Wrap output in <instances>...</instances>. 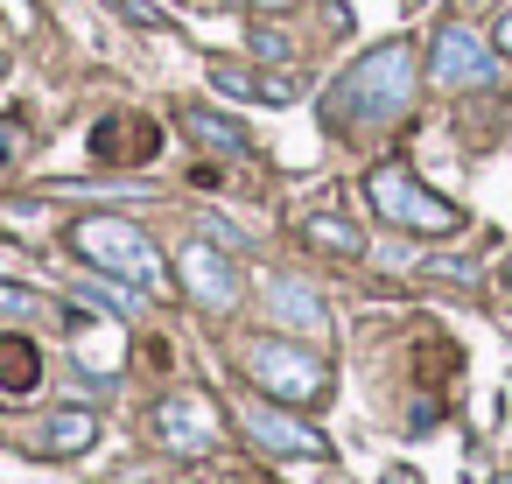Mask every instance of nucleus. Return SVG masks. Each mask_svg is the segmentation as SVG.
<instances>
[{
  "label": "nucleus",
  "instance_id": "nucleus-1",
  "mask_svg": "<svg viewBox=\"0 0 512 484\" xmlns=\"http://www.w3.org/2000/svg\"><path fill=\"white\" fill-rule=\"evenodd\" d=\"M414 78H421L414 43H379V50H365V57L330 85L323 113H330L337 127H386V120H400V113L414 106Z\"/></svg>",
  "mask_w": 512,
  "mask_h": 484
},
{
  "label": "nucleus",
  "instance_id": "nucleus-2",
  "mask_svg": "<svg viewBox=\"0 0 512 484\" xmlns=\"http://www.w3.org/2000/svg\"><path fill=\"white\" fill-rule=\"evenodd\" d=\"M71 246H78L99 274L134 281L141 295H162V288H169V267H162L155 239H148L134 218H78V225H71Z\"/></svg>",
  "mask_w": 512,
  "mask_h": 484
},
{
  "label": "nucleus",
  "instance_id": "nucleus-3",
  "mask_svg": "<svg viewBox=\"0 0 512 484\" xmlns=\"http://www.w3.org/2000/svg\"><path fill=\"white\" fill-rule=\"evenodd\" d=\"M246 372H253L260 393H274V400H288V407H316V400L330 393V365H323L316 351L288 344V337H253V344H246Z\"/></svg>",
  "mask_w": 512,
  "mask_h": 484
},
{
  "label": "nucleus",
  "instance_id": "nucleus-4",
  "mask_svg": "<svg viewBox=\"0 0 512 484\" xmlns=\"http://www.w3.org/2000/svg\"><path fill=\"white\" fill-rule=\"evenodd\" d=\"M365 197H372V211H379L386 225H407V232H421V239L463 232V211L442 204L435 190H421L407 169H372V176H365Z\"/></svg>",
  "mask_w": 512,
  "mask_h": 484
},
{
  "label": "nucleus",
  "instance_id": "nucleus-5",
  "mask_svg": "<svg viewBox=\"0 0 512 484\" xmlns=\"http://www.w3.org/2000/svg\"><path fill=\"white\" fill-rule=\"evenodd\" d=\"M428 78L442 92H484L498 78V43H484L477 29L463 22H442L435 29V50H428Z\"/></svg>",
  "mask_w": 512,
  "mask_h": 484
},
{
  "label": "nucleus",
  "instance_id": "nucleus-6",
  "mask_svg": "<svg viewBox=\"0 0 512 484\" xmlns=\"http://www.w3.org/2000/svg\"><path fill=\"white\" fill-rule=\"evenodd\" d=\"M176 274H183V295H190L197 309H232V302H239V267H232L211 239H190V246L176 253Z\"/></svg>",
  "mask_w": 512,
  "mask_h": 484
},
{
  "label": "nucleus",
  "instance_id": "nucleus-7",
  "mask_svg": "<svg viewBox=\"0 0 512 484\" xmlns=\"http://www.w3.org/2000/svg\"><path fill=\"white\" fill-rule=\"evenodd\" d=\"M155 442L176 449V456L218 449V414H211V400H204V393H169V400L155 407Z\"/></svg>",
  "mask_w": 512,
  "mask_h": 484
},
{
  "label": "nucleus",
  "instance_id": "nucleus-8",
  "mask_svg": "<svg viewBox=\"0 0 512 484\" xmlns=\"http://www.w3.org/2000/svg\"><path fill=\"white\" fill-rule=\"evenodd\" d=\"M239 428H246L267 456H330V442H323L309 421H295V414H281V407H267V400H246V407H239Z\"/></svg>",
  "mask_w": 512,
  "mask_h": 484
},
{
  "label": "nucleus",
  "instance_id": "nucleus-9",
  "mask_svg": "<svg viewBox=\"0 0 512 484\" xmlns=\"http://www.w3.org/2000/svg\"><path fill=\"white\" fill-rule=\"evenodd\" d=\"M36 456H85L92 442H99V414H85V407H57V414H43L36 421Z\"/></svg>",
  "mask_w": 512,
  "mask_h": 484
},
{
  "label": "nucleus",
  "instance_id": "nucleus-10",
  "mask_svg": "<svg viewBox=\"0 0 512 484\" xmlns=\"http://www.w3.org/2000/svg\"><path fill=\"white\" fill-rule=\"evenodd\" d=\"M267 309H274V323H288V330H302V337H323V330H330L323 295L302 288V281H267Z\"/></svg>",
  "mask_w": 512,
  "mask_h": 484
},
{
  "label": "nucleus",
  "instance_id": "nucleus-11",
  "mask_svg": "<svg viewBox=\"0 0 512 484\" xmlns=\"http://www.w3.org/2000/svg\"><path fill=\"white\" fill-rule=\"evenodd\" d=\"M43 386V351L15 330H0V400H22Z\"/></svg>",
  "mask_w": 512,
  "mask_h": 484
},
{
  "label": "nucleus",
  "instance_id": "nucleus-12",
  "mask_svg": "<svg viewBox=\"0 0 512 484\" xmlns=\"http://www.w3.org/2000/svg\"><path fill=\"white\" fill-rule=\"evenodd\" d=\"M92 148H99V162H134V155H155L162 134L141 127V120H106V127L92 134Z\"/></svg>",
  "mask_w": 512,
  "mask_h": 484
},
{
  "label": "nucleus",
  "instance_id": "nucleus-13",
  "mask_svg": "<svg viewBox=\"0 0 512 484\" xmlns=\"http://www.w3.org/2000/svg\"><path fill=\"white\" fill-rule=\"evenodd\" d=\"M211 85H218V92H232V99H267V106H288V99H295V85H288V78H246L239 64H218V71H211Z\"/></svg>",
  "mask_w": 512,
  "mask_h": 484
},
{
  "label": "nucleus",
  "instance_id": "nucleus-14",
  "mask_svg": "<svg viewBox=\"0 0 512 484\" xmlns=\"http://www.w3.org/2000/svg\"><path fill=\"white\" fill-rule=\"evenodd\" d=\"M302 232H309V246H323V253H344V260H358V253H365L358 225H344V218H330V211H316Z\"/></svg>",
  "mask_w": 512,
  "mask_h": 484
},
{
  "label": "nucleus",
  "instance_id": "nucleus-15",
  "mask_svg": "<svg viewBox=\"0 0 512 484\" xmlns=\"http://www.w3.org/2000/svg\"><path fill=\"white\" fill-rule=\"evenodd\" d=\"M190 134H197L204 148H225V155H246V134H239V127H232L225 113H204V106H197V113H190Z\"/></svg>",
  "mask_w": 512,
  "mask_h": 484
},
{
  "label": "nucleus",
  "instance_id": "nucleus-16",
  "mask_svg": "<svg viewBox=\"0 0 512 484\" xmlns=\"http://www.w3.org/2000/svg\"><path fill=\"white\" fill-rule=\"evenodd\" d=\"M253 50H260L267 64H281V57H288V36H274V29H253Z\"/></svg>",
  "mask_w": 512,
  "mask_h": 484
},
{
  "label": "nucleus",
  "instance_id": "nucleus-17",
  "mask_svg": "<svg viewBox=\"0 0 512 484\" xmlns=\"http://www.w3.org/2000/svg\"><path fill=\"white\" fill-rule=\"evenodd\" d=\"M491 43H498V57H512V15H498V29H491Z\"/></svg>",
  "mask_w": 512,
  "mask_h": 484
},
{
  "label": "nucleus",
  "instance_id": "nucleus-18",
  "mask_svg": "<svg viewBox=\"0 0 512 484\" xmlns=\"http://www.w3.org/2000/svg\"><path fill=\"white\" fill-rule=\"evenodd\" d=\"M386 484H414V477H407V470H393V477H386Z\"/></svg>",
  "mask_w": 512,
  "mask_h": 484
},
{
  "label": "nucleus",
  "instance_id": "nucleus-19",
  "mask_svg": "<svg viewBox=\"0 0 512 484\" xmlns=\"http://www.w3.org/2000/svg\"><path fill=\"white\" fill-rule=\"evenodd\" d=\"M505 295H512V260H505Z\"/></svg>",
  "mask_w": 512,
  "mask_h": 484
},
{
  "label": "nucleus",
  "instance_id": "nucleus-20",
  "mask_svg": "<svg viewBox=\"0 0 512 484\" xmlns=\"http://www.w3.org/2000/svg\"><path fill=\"white\" fill-rule=\"evenodd\" d=\"M0 78H8V57H0Z\"/></svg>",
  "mask_w": 512,
  "mask_h": 484
},
{
  "label": "nucleus",
  "instance_id": "nucleus-21",
  "mask_svg": "<svg viewBox=\"0 0 512 484\" xmlns=\"http://www.w3.org/2000/svg\"><path fill=\"white\" fill-rule=\"evenodd\" d=\"M491 484H512V477H491Z\"/></svg>",
  "mask_w": 512,
  "mask_h": 484
}]
</instances>
